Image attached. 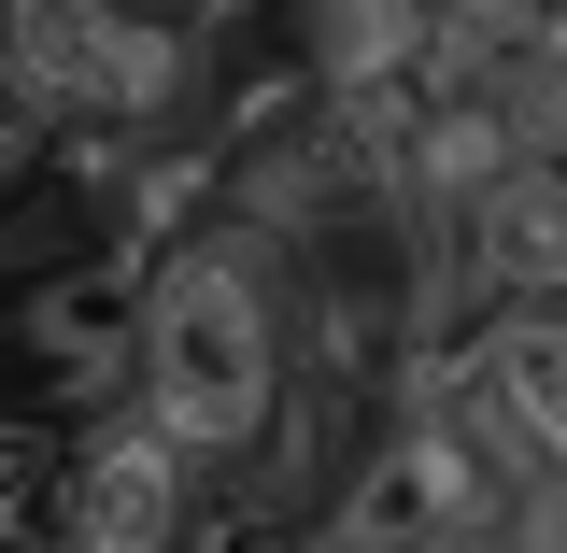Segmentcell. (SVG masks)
<instances>
[{"label":"cell","mask_w":567,"mask_h":553,"mask_svg":"<svg viewBox=\"0 0 567 553\" xmlns=\"http://www.w3.org/2000/svg\"><path fill=\"white\" fill-rule=\"evenodd\" d=\"M440 355L483 383V412L567 483V313H483V327H454Z\"/></svg>","instance_id":"cell-4"},{"label":"cell","mask_w":567,"mask_h":553,"mask_svg":"<svg viewBox=\"0 0 567 553\" xmlns=\"http://www.w3.org/2000/svg\"><path fill=\"white\" fill-rule=\"evenodd\" d=\"M511 114H525V156H567V58H539L511 85Z\"/></svg>","instance_id":"cell-6"},{"label":"cell","mask_w":567,"mask_h":553,"mask_svg":"<svg viewBox=\"0 0 567 553\" xmlns=\"http://www.w3.org/2000/svg\"><path fill=\"white\" fill-rule=\"evenodd\" d=\"M284 398H298V298H284L270 242L256 227H199V242L142 256V383H128V412L199 483L256 469Z\"/></svg>","instance_id":"cell-1"},{"label":"cell","mask_w":567,"mask_h":553,"mask_svg":"<svg viewBox=\"0 0 567 553\" xmlns=\"http://www.w3.org/2000/svg\"><path fill=\"white\" fill-rule=\"evenodd\" d=\"M454 256H468V327L483 313H567V156H511V185L454 227Z\"/></svg>","instance_id":"cell-3"},{"label":"cell","mask_w":567,"mask_h":553,"mask_svg":"<svg viewBox=\"0 0 567 553\" xmlns=\"http://www.w3.org/2000/svg\"><path fill=\"white\" fill-rule=\"evenodd\" d=\"M58 553H213V483H199L142 412H114V426L71 440Z\"/></svg>","instance_id":"cell-2"},{"label":"cell","mask_w":567,"mask_h":553,"mask_svg":"<svg viewBox=\"0 0 567 553\" xmlns=\"http://www.w3.org/2000/svg\"><path fill=\"white\" fill-rule=\"evenodd\" d=\"M0 383H14V313H0Z\"/></svg>","instance_id":"cell-7"},{"label":"cell","mask_w":567,"mask_h":553,"mask_svg":"<svg viewBox=\"0 0 567 553\" xmlns=\"http://www.w3.org/2000/svg\"><path fill=\"white\" fill-rule=\"evenodd\" d=\"M43 185H58V129H43V100L0 71V213H14V199H43Z\"/></svg>","instance_id":"cell-5"}]
</instances>
